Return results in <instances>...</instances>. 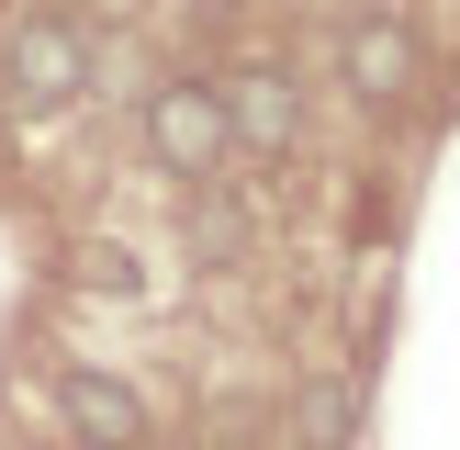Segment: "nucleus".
<instances>
[{"instance_id":"obj_1","label":"nucleus","mask_w":460,"mask_h":450,"mask_svg":"<svg viewBox=\"0 0 460 450\" xmlns=\"http://www.w3.org/2000/svg\"><path fill=\"white\" fill-rule=\"evenodd\" d=\"M0 90H12L22 112H67L90 90V34L67 12H12L0 22Z\"/></svg>"},{"instance_id":"obj_2","label":"nucleus","mask_w":460,"mask_h":450,"mask_svg":"<svg viewBox=\"0 0 460 450\" xmlns=\"http://www.w3.org/2000/svg\"><path fill=\"white\" fill-rule=\"evenodd\" d=\"M146 158L169 180H214L225 158H236V124H225V90L202 79V68H180V79L146 90Z\"/></svg>"},{"instance_id":"obj_3","label":"nucleus","mask_w":460,"mask_h":450,"mask_svg":"<svg viewBox=\"0 0 460 450\" xmlns=\"http://www.w3.org/2000/svg\"><path fill=\"white\" fill-rule=\"evenodd\" d=\"M214 90H225V124H236L247 158H292L304 147V79H292L281 57H236Z\"/></svg>"},{"instance_id":"obj_4","label":"nucleus","mask_w":460,"mask_h":450,"mask_svg":"<svg viewBox=\"0 0 460 450\" xmlns=\"http://www.w3.org/2000/svg\"><path fill=\"white\" fill-rule=\"evenodd\" d=\"M337 79H349L371 112L416 102V79H427V45H416V22H394V12H349V34H337Z\"/></svg>"},{"instance_id":"obj_5","label":"nucleus","mask_w":460,"mask_h":450,"mask_svg":"<svg viewBox=\"0 0 460 450\" xmlns=\"http://www.w3.org/2000/svg\"><path fill=\"white\" fill-rule=\"evenodd\" d=\"M57 428L79 450H146V394L124 372H102V360H67L57 372Z\"/></svg>"},{"instance_id":"obj_6","label":"nucleus","mask_w":460,"mask_h":450,"mask_svg":"<svg viewBox=\"0 0 460 450\" xmlns=\"http://www.w3.org/2000/svg\"><path fill=\"white\" fill-rule=\"evenodd\" d=\"M349 439H359L349 382H292V450H349Z\"/></svg>"},{"instance_id":"obj_7","label":"nucleus","mask_w":460,"mask_h":450,"mask_svg":"<svg viewBox=\"0 0 460 450\" xmlns=\"http://www.w3.org/2000/svg\"><path fill=\"white\" fill-rule=\"evenodd\" d=\"M191 259L202 270H236L247 259V214H236V202H214V192L191 202Z\"/></svg>"},{"instance_id":"obj_8","label":"nucleus","mask_w":460,"mask_h":450,"mask_svg":"<svg viewBox=\"0 0 460 450\" xmlns=\"http://www.w3.org/2000/svg\"><path fill=\"white\" fill-rule=\"evenodd\" d=\"M79 282H90V292H135V282H146V270H135V248L90 237V248H79Z\"/></svg>"},{"instance_id":"obj_9","label":"nucleus","mask_w":460,"mask_h":450,"mask_svg":"<svg viewBox=\"0 0 460 450\" xmlns=\"http://www.w3.org/2000/svg\"><path fill=\"white\" fill-rule=\"evenodd\" d=\"M90 12H135V0H90Z\"/></svg>"},{"instance_id":"obj_10","label":"nucleus","mask_w":460,"mask_h":450,"mask_svg":"<svg viewBox=\"0 0 460 450\" xmlns=\"http://www.w3.org/2000/svg\"><path fill=\"white\" fill-rule=\"evenodd\" d=\"M191 12H236V0H191Z\"/></svg>"}]
</instances>
